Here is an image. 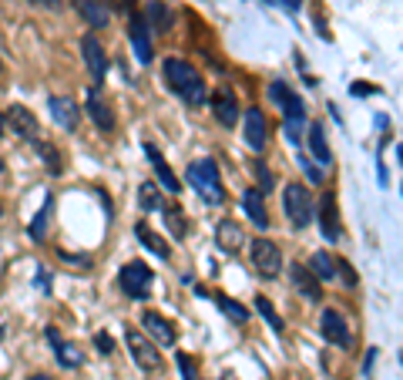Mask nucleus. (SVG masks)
Returning <instances> with one entry per match:
<instances>
[{
	"label": "nucleus",
	"instance_id": "f257e3e1",
	"mask_svg": "<svg viewBox=\"0 0 403 380\" xmlns=\"http://www.w3.org/2000/svg\"><path fill=\"white\" fill-rule=\"evenodd\" d=\"M162 71H165V81H168V88L175 91L178 98H185V102L195 104V108H199L202 102H209V88H205L202 75L195 71V67H192L189 61H178V58H165Z\"/></svg>",
	"mask_w": 403,
	"mask_h": 380
},
{
	"label": "nucleus",
	"instance_id": "bb28decb",
	"mask_svg": "<svg viewBox=\"0 0 403 380\" xmlns=\"http://www.w3.org/2000/svg\"><path fill=\"white\" fill-rule=\"evenodd\" d=\"M309 273H313L319 283L336 279V263H333V256L329 253H313V259H309Z\"/></svg>",
	"mask_w": 403,
	"mask_h": 380
},
{
	"label": "nucleus",
	"instance_id": "4468645a",
	"mask_svg": "<svg viewBox=\"0 0 403 380\" xmlns=\"http://www.w3.org/2000/svg\"><path fill=\"white\" fill-rule=\"evenodd\" d=\"M289 279H292V286L299 290L302 300H309V303H319V300H323V286H319V279L302 266V263H292L289 266Z\"/></svg>",
	"mask_w": 403,
	"mask_h": 380
},
{
	"label": "nucleus",
	"instance_id": "1a4fd4ad",
	"mask_svg": "<svg viewBox=\"0 0 403 380\" xmlns=\"http://www.w3.org/2000/svg\"><path fill=\"white\" fill-rule=\"evenodd\" d=\"M319 330H323L326 343H333V347H340V350H350L353 347V337H350V330H346V320H343L336 310H323Z\"/></svg>",
	"mask_w": 403,
	"mask_h": 380
},
{
	"label": "nucleus",
	"instance_id": "ea45409f",
	"mask_svg": "<svg viewBox=\"0 0 403 380\" xmlns=\"http://www.w3.org/2000/svg\"><path fill=\"white\" fill-rule=\"evenodd\" d=\"M34 4H40V7H50V11H61V7H64L61 0H34Z\"/></svg>",
	"mask_w": 403,
	"mask_h": 380
},
{
	"label": "nucleus",
	"instance_id": "f03ea898",
	"mask_svg": "<svg viewBox=\"0 0 403 380\" xmlns=\"http://www.w3.org/2000/svg\"><path fill=\"white\" fill-rule=\"evenodd\" d=\"M185 175H189V185H192V189L199 192L202 202H209V205L226 202L222 175H219V165H215L212 158H199V162H192Z\"/></svg>",
	"mask_w": 403,
	"mask_h": 380
},
{
	"label": "nucleus",
	"instance_id": "c85d7f7f",
	"mask_svg": "<svg viewBox=\"0 0 403 380\" xmlns=\"http://www.w3.org/2000/svg\"><path fill=\"white\" fill-rule=\"evenodd\" d=\"M215 303H219V310L226 313L232 323H249V310L242 303H236V300H228V296H215Z\"/></svg>",
	"mask_w": 403,
	"mask_h": 380
},
{
	"label": "nucleus",
	"instance_id": "c756f323",
	"mask_svg": "<svg viewBox=\"0 0 403 380\" xmlns=\"http://www.w3.org/2000/svg\"><path fill=\"white\" fill-rule=\"evenodd\" d=\"M255 310H259V313H263V317H265V323H269V327L276 330V333H282V320H279L276 306L269 303V300H265V296H255Z\"/></svg>",
	"mask_w": 403,
	"mask_h": 380
},
{
	"label": "nucleus",
	"instance_id": "412c9836",
	"mask_svg": "<svg viewBox=\"0 0 403 380\" xmlns=\"http://www.w3.org/2000/svg\"><path fill=\"white\" fill-rule=\"evenodd\" d=\"M215 242H219V249H226V253H236L242 242H245V232H242L239 222H232V219H222V222L215 226Z\"/></svg>",
	"mask_w": 403,
	"mask_h": 380
},
{
	"label": "nucleus",
	"instance_id": "0eeeda50",
	"mask_svg": "<svg viewBox=\"0 0 403 380\" xmlns=\"http://www.w3.org/2000/svg\"><path fill=\"white\" fill-rule=\"evenodd\" d=\"M125 343H128V354H131V360H135L141 370H158V367H162V354L155 350V343H151L141 330H128Z\"/></svg>",
	"mask_w": 403,
	"mask_h": 380
},
{
	"label": "nucleus",
	"instance_id": "f704fd0d",
	"mask_svg": "<svg viewBox=\"0 0 403 380\" xmlns=\"http://www.w3.org/2000/svg\"><path fill=\"white\" fill-rule=\"evenodd\" d=\"M299 168L306 172V175H309V182H316V185L323 182V168H316V165H309V158H299Z\"/></svg>",
	"mask_w": 403,
	"mask_h": 380
},
{
	"label": "nucleus",
	"instance_id": "37998d69",
	"mask_svg": "<svg viewBox=\"0 0 403 380\" xmlns=\"http://www.w3.org/2000/svg\"><path fill=\"white\" fill-rule=\"evenodd\" d=\"M0 216H4V209H0Z\"/></svg>",
	"mask_w": 403,
	"mask_h": 380
},
{
	"label": "nucleus",
	"instance_id": "72a5a7b5",
	"mask_svg": "<svg viewBox=\"0 0 403 380\" xmlns=\"http://www.w3.org/2000/svg\"><path fill=\"white\" fill-rule=\"evenodd\" d=\"M255 175H259V192H272V172L265 168V162H255Z\"/></svg>",
	"mask_w": 403,
	"mask_h": 380
},
{
	"label": "nucleus",
	"instance_id": "473e14b6",
	"mask_svg": "<svg viewBox=\"0 0 403 380\" xmlns=\"http://www.w3.org/2000/svg\"><path fill=\"white\" fill-rule=\"evenodd\" d=\"M175 364L182 367V380H199V370H195V360L189 354H175Z\"/></svg>",
	"mask_w": 403,
	"mask_h": 380
},
{
	"label": "nucleus",
	"instance_id": "58836bf2",
	"mask_svg": "<svg viewBox=\"0 0 403 380\" xmlns=\"http://www.w3.org/2000/svg\"><path fill=\"white\" fill-rule=\"evenodd\" d=\"M114 7L121 13H135V0H114Z\"/></svg>",
	"mask_w": 403,
	"mask_h": 380
},
{
	"label": "nucleus",
	"instance_id": "6ab92c4d",
	"mask_svg": "<svg viewBox=\"0 0 403 380\" xmlns=\"http://www.w3.org/2000/svg\"><path fill=\"white\" fill-rule=\"evenodd\" d=\"M71 4L91 27H108V21H111V7L104 0H71Z\"/></svg>",
	"mask_w": 403,
	"mask_h": 380
},
{
	"label": "nucleus",
	"instance_id": "2eb2a0df",
	"mask_svg": "<svg viewBox=\"0 0 403 380\" xmlns=\"http://www.w3.org/2000/svg\"><path fill=\"white\" fill-rule=\"evenodd\" d=\"M141 327H145V333H148L151 340H158L162 347H172V343H175V327H172L162 313H155V310H145V313H141Z\"/></svg>",
	"mask_w": 403,
	"mask_h": 380
},
{
	"label": "nucleus",
	"instance_id": "2f4dec72",
	"mask_svg": "<svg viewBox=\"0 0 403 380\" xmlns=\"http://www.w3.org/2000/svg\"><path fill=\"white\" fill-rule=\"evenodd\" d=\"M138 202H141V209H158V189H155V185H151V182H145V185H141V192H138Z\"/></svg>",
	"mask_w": 403,
	"mask_h": 380
},
{
	"label": "nucleus",
	"instance_id": "e433bc0d",
	"mask_svg": "<svg viewBox=\"0 0 403 380\" xmlns=\"http://www.w3.org/2000/svg\"><path fill=\"white\" fill-rule=\"evenodd\" d=\"M336 266H340V276H343V283H346V286H356V273H353V266H350V263H346V259H340Z\"/></svg>",
	"mask_w": 403,
	"mask_h": 380
},
{
	"label": "nucleus",
	"instance_id": "9d476101",
	"mask_svg": "<svg viewBox=\"0 0 403 380\" xmlns=\"http://www.w3.org/2000/svg\"><path fill=\"white\" fill-rule=\"evenodd\" d=\"M128 38H131V48H135V58L141 64L151 61V31L148 21L141 13H128Z\"/></svg>",
	"mask_w": 403,
	"mask_h": 380
},
{
	"label": "nucleus",
	"instance_id": "79ce46f5",
	"mask_svg": "<svg viewBox=\"0 0 403 380\" xmlns=\"http://www.w3.org/2000/svg\"><path fill=\"white\" fill-rule=\"evenodd\" d=\"M0 135H4V114H0Z\"/></svg>",
	"mask_w": 403,
	"mask_h": 380
},
{
	"label": "nucleus",
	"instance_id": "9b49d317",
	"mask_svg": "<svg viewBox=\"0 0 403 380\" xmlns=\"http://www.w3.org/2000/svg\"><path fill=\"white\" fill-rule=\"evenodd\" d=\"M81 54H84V64H88L94 85L104 81V75H108V54H104V48H101V40L94 38V34H84V38H81Z\"/></svg>",
	"mask_w": 403,
	"mask_h": 380
},
{
	"label": "nucleus",
	"instance_id": "cd10ccee",
	"mask_svg": "<svg viewBox=\"0 0 403 380\" xmlns=\"http://www.w3.org/2000/svg\"><path fill=\"white\" fill-rule=\"evenodd\" d=\"M34 148H38V155H40V162L48 165V172L50 175H61V152L50 145V141H34Z\"/></svg>",
	"mask_w": 403,
	"mask_h": 380
},
{
	"label": "nucleus",
	"instance_id": "5701e85b",
	"mask_svg": "<svg viewBox=\"0 0 403 380\" xmlns=\"http://www.w3.org/2000/svg\"><path fill=\"white\" fill-rule=\"evenodd\" d=\"M145 21H148V27H155L158 34H168V31L175 27V17H172V11H168L165 0H148V13H145Z\"/></svg>",
	"mask_w": 403,
	"mask_h": 380
},
{
	"label": "nucleus",
	"instance_id": "7c9ffc66",
	"mask_svg": "<svg viewBox=\"0 0 403 380\" xmlns=\"http://www.w3.org/2000/svg\"><path fill=\"white\" fill-rule=\"evenodd\" d=\"M165 226H168V232H172L175 239H182V236H185V219H182V212H178V209H165Z\"/></svg>",
	"mask_w": 403,
	"mask_h": 380
},
{
	"label": "nucleus",
	"instance_id": "f3484780",
	"mask_svg": "<svg viewBox=\"0 0 403 380\" xmlns=\"http://www.w3.org/2000/svg\"><path fill=\"white\" fill-rule=\"evenodd\" d=\"M145 155H148V162L155 165V175H158V182H162V189L172 192V195H178V192H182V185H178L175 172L168 168V162L162 158V152H158L155 145H148V141H145Z\"/></svg>",
	"mask_w": 403,
	"mask_h": 380
},
{
	"label": "nucleus",
	"instance_id": "aec40b11",
	"mask_svg": "<svg viewBox=\"0 0 403 380\" xmlns=\"http://www.w3.org/2000/svg\"><path fill=\"white\" fill-rule=\"evenodd\" d=\"M84 108H88V118L94 121V128H101V131H114V112H111V104L104 102V98H98L94 91H88Z\"/></svg>",
	"mask_w": 403,
	"mask_h": 380
},
{
	"label": "nucleus",
	"instance_id": "4c0bfd02",
	"mask_svg": "<svg viewBox=\"0 0 403 380\" xmlns=\"http://www.w3.org/2000/svg\"><path fill=\"white\" fill-rule=\"evenodd\" d=\"M94 343H98L101 354H114V340L108 337V333H98V337H94Z\"/></svg>",
	"mask_w": 403,
	"mask_h": 380
},
{
	"label": "nucleus",
	"instance_id": "a211bd4d",
	"mask_svg": "<svg viewBox=\"0 0 403 380\" xmlns=\"http://www.w3.org/2000/svg\"><path fill=\"white\" fill-rule=\"evenodd\" d=\"M48 108H50V118L57 121L61 128H67V131H74L77 128V104L67 98V94H54L48 102Z\"/></svg>",
	"mask_w": 403,
	"mask_h": 380
},
{
	"label": "nucleus",
	"instance_id": "a19ab883",
	"mask_svg": "<svg viewBox=\"0 0 403 380\" xmlns=\"http://www.w3.org/2000/svg\"><path fill=\"white\" fill-rule=\"evenodd\" d=\"M27 380H50L48 374H34V377H27Z\"/></svg>",
	"mask_w": 403,
	"mask_h": 380
},
{
	"label": "nucleus",
	"instance_id": "ddd939ff",
	"mask_svg": "<svg viewBox=\"0 0 403 380\" xmlns=\"http://www.w3.org/2000/svg\"><path fill=\"white\" fill-rule=\"evenodd\" d=\"M316 222L323 229V236L329 242L340 239V216H336V195L333 192H323V199H319V209H316Z\"/></svg>",
	"mask_w": 403,
	"mask_h": 380
},
{
	"label": "nucleus",
	"instance_id": "423d86ee",
	"mask_svg": "<svg viewBox=\"0 0 403 380\" xmlns=\"http://www.w3.org/2000/svg\"><path fill=\"white\" fill-rule=\"evenodd\" d=\"M151 279H155V273H151L145 263H128V266L118 273V286H121V293H125L128 300H145Z\"/></svg>",
	"mask_w": 403,
	"mask_h": 380
},
{
	"label": "nucleus",
	"instance_id": "f8f14e48",
	"mask_svg": "<svg viewBox=\"0 0 403 380\" xmlns=\"http://www.w3.org/2000/svg\"><path fill=\"white\" fill-rule=\"evenodd\" d=\"M209 104H212V114L215 121L222 128H232L236 121H239V102H236V94L228 88H215V94L209 98Z\"/></svg>",
	"mask_w": 403,
	"mask_h": 380
},
{
	"label": "nucleus",
	"instance_id": "c9c22d12",
	"mask_svg": "<svg viewBox=\"0 0 403 380\" xmlns=\"http://www.w3.org/2000/svg\"><path fill=\"white\" fill-rule=\"evenodd\" d=\"M44 222H48V209H40L38 219L31 222V239H40V236H44Z\"/></svg>",
	"mask_w": 403,
	"mask_h": 380
},
{
	"label": "nucleus",
	"instance_id": "6e6552de",
	"mask_svg": "<svg viewBox=\"0 0 403 380\" xmlns=\"http://www.w3.org/2000/svg\"><path fill=\"white\" fill-rule=\"evenodd\" d=\"M4 118H7V125L13 128V135H17V139L38 141V135H40V121H38V114L31 112V108H24V104H11Z\"/></svg>",
	"mask_w": 403,
	"mask_h": 380
},
{
	"label": "nucleus",
	"instance_id": "7ed1b4c3",
	"mask_svg": "<svg viewBox=\"0 0 403 380\" xmlns=\"http://www.w3.org/2000/svg\"><path fill=\"white\" fill-rule=\"evenodd\" d=\"M269 98L279 104V112L286 118V139H289V145H299V128H302V121H306L302 98L292 94L286 81H272V85H269Z\"/></svg>",
	"mask_w": 403,
	"mask_h": 380
},
{
	"label": "nucleus",
	"instance_id": "b1692460",
	"mask_svg": "<svg viewBox=\"0 0 403 380\" xmlns=\"http://www.w3.org/2000/svg\"><path fill=\"white\" fill-rule=\"evenodd\" d=\"M242 209H245V216L255 222V229H265L269 226V216H265V202H263V192L255 189H245L242 195Z\"/></svg>",
	"mask_w": 403,
	"mask_h": 380
},
{
	"label": "nucleus",
	"instance_id": "393cba45",
	"mask_svg": "<svg viewBox=\"0 0 403 380\" xmlns=\"http://www.w3.org/2000/svg\"><path fill=\"white\" fill-rule=\"evenodd\" d=\"M135 236H138L141 246H145L148 253H155L158 259H168V256H172V249H168V242H165L162 236H158V232H151V229L145 226V222H138V226H135Z\"/></svg>",
	"mask_w": 403,
	"mask_h": 380
},
{
	"label": "nucleus",
	"instance_id": "dca6fc26",
	"mask_svg": "<svg viewBox=\"0 0 403 380\" xmlns=\"http://www.w3.org/2000/svg\"><path fill=\"white\" fill-rule=\"evenodd\" d=\"M245 145L252 152L265 148V114L259 108H245Z\"/></svg>",
	"mask_w": 403,
	"mask_h": 380
},
{
	"label": "nucleus",
	"instance_id": "39448f33",
	"mask_svg": "<svg viewBox=\"0 0 403 380\" xmlns=\"http://www.w3.org/2000/svg\"><path fill=\"white\" fill-rule=\"evenodd\" d=\"M249 259H252V269H255L263 279L279 276V269H282V253H279V246L272 239H255L252 242Z\"/></svg>",
	"mask_w": 403,
	"mask_h": 380
},
{
	"label": "nucleus",
	"instance_id": "4be33fe9",
	"mask_svg": "<svg viewBox=\"0 0 403 380\" xmlns=\"http://www.w3.org/2000/svg\"><path fill=\"white\" fill-rule=\"evenodd\" d=\"M309 152H313V158L319 162V168H329V165H333V152H329V141H326V128L319 125V121L309 125Z\"/></svg>",
	"mask_w": 403,
	"mask_h": 380
},
{
	"label": "nucleus",
	"instance_id": "a878e982",
	"mask_svg": "<svg viewBox=\"0 0 403 380\" xmlns=\"http://www.w3.org/2000/svg\"><path fill=\"white\" fill-rule=\"evenodd\" d=\"M48 340L54 343V350H57V364H61V367H81V354H74V347L61 340L57 330H48Z\"/></svg>",
	"mask_w": 403,
	"mask_h": 380
},
{
	"label": "nucleus",
	"instance_id": "20e7f679",
	"mask_svg": "<svg viewBox=\"0 0 403 380\" xmlns=\"http://www.w3.org/2000/svg\"><path fill=\"white\" fill-rule=\"evenodd\" d=\"M282 209H286V216H289V222L296 229L309 226L313 216H316V205H313V199H309V189L299 185V182H289V185L282 189Z\"/></svg>",
	"mask_w": 403,
	"mask_h": 380
}]
</instances>
